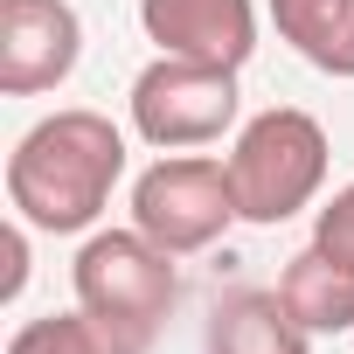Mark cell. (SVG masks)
<instances>
[{"label": "cell", "instance_id": "cell-1", "mask_svg": "<svg viewBox=\"0 0 354 354\" xmlns=\"http://www.w3.org/2000/svg\"><path fill=\"white\" fill-rule=\"evenodd\" d=\"M118 174H125V132L104 111H84V104L49 111L8 153V209L28 230L77 236L104 216Z\"/></svg>", "mask_w": 354, "mask_h": 354}, {"label": "cell", "instance_id": "cell-2", "mask_svg": "<svg viewBox=\"0 0 354 354\" xmlns=\"http://www.w3.org/2000/svg\"><path fill=\"white\" fill-rule=\"evenodd\" d=\"M70 285H77V306H84L125 354H146L153 333L167 326L174 299H181L174 250H160L139 223H132V230H97V236H84V250H77V264H70Z\"/></svg>", "mask_w": 354, "mask_h": 354}, {"label": "cell", "instance_id": "cell-3", "mask_svg": "<svg viewBox=\"0 0 354 354\" xmlns=\"http://www.w3.org/2000/svg\"><path fill=\"white\" fill-rule=\"evenodd\" d=\"M326 125L299 104H271L257 111L236 146H230V188H236V216L257 223V230H278L292 223L319 188H326Z\"/></svg>", "mask_w": 354, "mask_h": 354}, {"label": "cell", "instance_id": "cell-4", "mask_svg": "<svg viewBox=\"0 0 354 354\" xmlns=\"http://www.w3.org/2000/svg\"><path fill=\"white\" fill-rule=\"evenodd\" d=\"M132 132L160 153H188V146H216L236 125V70L223 63H188V56H153L132 77Z\"/></svg>", "mask_w": 354, "mask_h": 354}, {"label": "cell", "instance_id": "cell-5", "mask_svg": "<svg viewBox=\"0 0 354 354\" xmlns=\"http://www.w3.org/2000/svg\"><path fill=\"white\" fill-rule=\"evenodd\" d=\"M132 223L174 250V257H195L209 250L236 216V188H230V160H209V153H167L153 160L139 181H132Z\"/></svg>", "mask_w": 354, "mask_h": 354}, {"label": "cell", "instance_id": "cell-6", "mask_svg": "<svg viewBox=\"0 0 354 354\" xmlns=\"http://www.w3.org/2000/svg\"><path fill=\"white\" fill-rule=\"evenodd\" d=\"M84 56V21L70 0H0V91H56Z\"/></svg>", "mask_w": 354, "mask_h": 354}, {"label": "cell", "instance_id": "cell-7", "mask_svg": "<svg viewBox=\"0 0 354 354\" xmlns=\"http://www.w3.org/2000/svg\"><path fill=\"white\" fill-rule=\"evenodd\" d=\"M139 28L146 42H160V56L223 63V70H243L257 49L250 0H139Z\"/></svg>", "mask_w": 354, "mask_h": 354}, {"label": "cell", "instance_id": "cell-8", "mask_svg": "<svg viewBox=\"0 0 354 354\" xmlns=\"http://www.w3.org/2000/svg\"><path fill=\"white\" fill-rule=\"evenodd\" d=\"M209 354H313V333L292 319V306L264 285H243L216 299L209 313Z\"/></svg>", "mask_w": 354, "mask_h": 354}, {"label": "cell", "instance_id": "cell-9", "mask_svg": "<svg viewBox=\"0 0 354 354\" xmlns=\"http://www.w3.org/2000/svg\"><path fill=\"white\" fill-rule=\"evenodd\" d=\"M278 299L292 306V319L306 333H354V264L319 243H306L278 271Z\"/></svg>", "mask_w": 354, "mask_h": 354}, {"label": "cell", "instance_id": "cell-10", "mask_svg": "<svg viewBox=\"0 0 354 354\" xmlns=\"http://www.w3.org/2000/svg\"><path fill=\"white\" fill-rule=\"evenodd\" d=\"M264 8L319 77H354V0H264Z\"/></svg>", "mask_w": 354, "mask_h": 354}, {"label": "cell", "instance_id": "cell-11", "mask_svg": "<svg viewBox=\"0 0 354 354\" xmlns=\"http://www.w3.org/2000/svg\"><path fill=\"white\" fill-rule=\"evenodd\" d=\"M8 354H125L84 306L77 313H49V319H28V326H15V340H8Z\"/></svg>", "mask_w": 354, "mask_h": 354}, {"label": "cell", "instance_id": "cell-12", "mask_svg": "<svg viewBox=\"0 0 354 354\" xmlns=\"http://www.w3.org/2000/svg\"><path fill=\"white\" fill-rule=\"evenodd\" d=\"M313 243L354 264V181H347V188H333V202H326V209H319V223H313Z\"/></svg>", "mask_w": 354, "mask_h": 354}, {"label": "cell", "instance_id": "cell-13", "mask_svg": "<svg viewBox=\"0 0 354 354\" xmlns=\"http://www.w3.org/2000/svg\"><path fill=\"white\" fill-rule=\"evenodd\" d=\"M28 285V223L15 216V230H8V299Z\"/></svg>", "mask_w": 354, "mask_h": 354}]
</instances>
